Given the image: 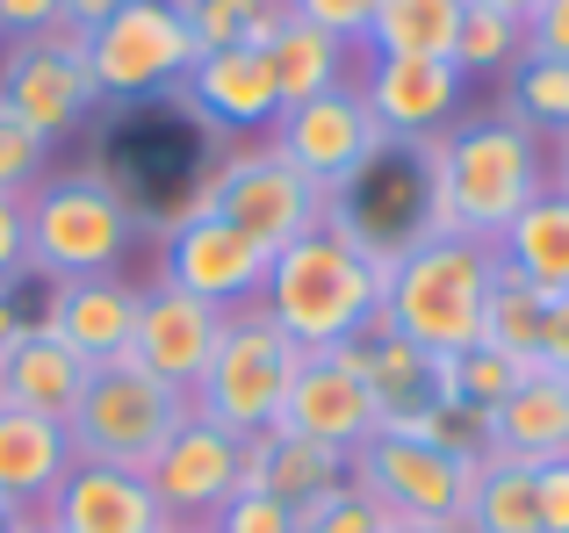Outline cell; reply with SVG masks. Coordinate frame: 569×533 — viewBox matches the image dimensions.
<instances>
[{
  "label": "cell",
  "instance_id": "5b68a950",
  "mask_svg": "<svg viewBox=\"0 0 569 533\" xmlns=\"http://www.w3.org/2000/svg\"><path fill=\"white\" fill-rule=\"evenodd\" d=\"M296 368H303V346L267 318V303L252 310H223V339H217V361L209 375L194 382V419L223 425V433L252 440L281 419V396H289Z\"/></svg>",
  "mask_w": 569,
  "mask_h": 533
},
{
  "label": "cell",
  "instance_id": "bcb514c9",
  "mask_svg": "<svg viewBox=\"0 0 569 533\" xmlns=\"http://www.w3.org/2000/svg\"><path fill=\"white\" fill-rule=\"evenodd\" d=\"M483 8H505V14H519V22H527V14L541 8V0H483Z\"/></svg>",
  "mask_w": 569,
  "mask_h": 533
},
{
  "label": "cell",
  "instance_id": "8992f818",
  "mask_svg": "<svg viewBox=\"0 0 569 533\" xmlns=\"http://www.w3.org/2000/svg\"><path fill=\"white\" fill-rule=\"evenodd\" d=\"M347 483L368 497L382 533H426L432 520L469 505L476 469L461 454H447L440 440H418L403 425H382L368 447L347 454Z\"/></svg>",
  "mask_w": 569,
  "mask_h": 533
},
{
  "label": "cell",
  "instance_id": "c3c4849f",
  "mask_svg": "<svg viewBox=\"0 0 569 533\" xmlns=\"http://www.w3.org/2000/svg\"><path fill=\"white\" fill-rule=\"evenodd\" d=\"M0 533H29V520H0Z\"/></svg>",
  "mask_w": 569,
  "mask_h": 533
},
{
  "label": "cell",
  "instance_id": "2e32d148",
  "mask_svg": "<svg viewBox=\"0 0 569 533\" xmlns=\"http://www.w3.org/2000/svg\"><path fill=\"white\" fill-rule=\"evenodd\" d=\"M43 526L51 533H167L173 512L152 497V483L138 469L72 462L66 483L43 497Z\"/></svg>",
  "mask_w": 569,
  "mask_h": 533
},
{
  "label": "cell",
  "instance_id": "f907efd6",
  "mask_svg": "<svg viewBox=\"0 0 569 533\" xmlns=\"http://www.w3.org/2000/svg\"><path fill=\"white\" fill-rule=\"evenodd\" d=\"M167 533H209V526H188V520H173V526H167Z\"/></svg>",
  "mask_w": 569,
  "mask_h": 533
},
{
  "label": "cell",
  "instance_id": "f6af8a7d",
  "mask_svg": "<svg viewBox=\"0 0 569 533\" xmlns=\"http://www.w3.org/2000/svg\"><path fill=\"white\" fill-rule=\"evenodd\" d=\"M426 533H483V526H476V520H469V512H447V520H432Z\"/></svg>",
  "mask_w": 569,
  "mask_h": 533
},
{
  "label": "cell",
  "instance_id": "f1b7e54d",
  "mask_svg": "<svg viewBox=\"0 0 569 533\" xmlns=\"http://www.w3.org/2000/svg\"><path fill=\"white\" fill-rule=\"evenodd\" d=\"M469 512L483 533H541V505H533V462H512V454H483L469 483Z\"/></svg>",
  "mask_w": 569,
  "mask_h": 533
},
{
  "label": "cell",
  "instance_id": "7c38bea8",
  "mask_svg": "<svg viewBox=\"0 0 569 533\" xmlns=\"http://www.w3.org/2000/svg\"><path fill=\"white\" fill-rule=\"evenodd\" d=\"M274 425L296 433V440H318V447H332V454H353L382 433V411H376V396H368V382L353 375V361L332 346V353H303Z\"/></svg>",
  "mask_w": 569,
  "mask_h": 533
},
{
  "label": "cell",
  "instance_id": "6da1fadb",
  "mask_svg": "<svg viewBox=\"0 0 569 533\" xmlns=\"http://www.w3.org/2000/svg\"><path fill=\"white\" fill-rule=\"evenodd\" d=\"M389 274H397V245H376L353 224L325 217L310 239L274 253L260 303L303 353H332V346H353L382 318Z\"/></svg>",
  "mask_w": 569,
  "mask_h": 533
},
{
  "label": "cell",
  "instance_id": "30bf717a",
  "mask_svg": "<svg viewBox=\"0 0 569 533\" xmlns=\"http://www.w3.org/2000/svg\"><path fill=\"white\" fill-rule=\"evenodd\" d=\"M274 152L289 159V167H303L310 181L339 202L389 152V138H382L376 109L361 101V87L339 80L332 94H310V101H296V109L274 115Z\"/></svg>",
  "mask_w": 569,
  "mask_h": 533
},
{
  "label": "cell",
  "instance_id": "816d5d0a",
  "mask_svg": "<svg viewBox=\"0 0 569 533\" xmlns=\"http://www.w3.org/2000/svg\"><path fill=\"white\" fill-rule=\"evenodd\" d=\"M29 533H51V526H43V520H37V526H29Z\"/></svg>",
  "mask_w": 569,
  "mask_h": 533
},
{
  "label": "cell",
  "instance_id": "f546056e",
  "mask_svg": "<svg viewBox=\"0 0 569 533\" xmlns=\"http://www.w3.org/2000/svg\"><path fill=\"white\" fill-rule=\"evenodd\" d=\"M202 51H267L289 22V0H173Z\"/></svg>",
  "mask_w": 569,
  "mask_h": 533
},
{
  "label": "cell",
  "instance_id": "9a60e30c",
  "mask_svg": "<svg viewBox=\"0 0 569 533\" xmlns=\"http://www.w3.org/2000/svg\"><path fill=\"white\" fill-rule=\"evenodd\" d=\"M238 476H246V440L223 433V425H202V419H188L181 433L159 447V462L144 469L152 497L188 526L209 520L223 497H238Z\"/></svg>",
  "mask_w": 569,
  "mask_h": 533
},
{
  "label": "cell",
  "instance_id": "e0dca14e",
  "mask_svg": "<svg viewBox=\"0 0 569 533\" xmlns=\"http://www.w3.org/2000/svg\"><path fill=\"white\" fill-rule=\"evenodd\" d=\"M361 101L376 109L389 144L447 138V115H455V101H461V66L455 58H376Z\"/></svg>",
  "mask_w": 569,
  "mask_h": 533
},
{
  "label": "cell",
  "instance_id": "603a6c76",
  "mask_svg": "<svg viewBox=\"0 0 569 533\" xmlns=\"http://www.w3.org/2000/svg\"><path fill=\"white\" fill-rule=\"evenodd\" d=\"M347 483V454L318 447V440H296L281 433V425H267V433L246 440V476H238V491H260L274 497V505H310V497L339 491Z\"/></svg>",
  "mask_w": 569,
  "mask_h": 533
},
{
  "label": "cell",
  "instance_id": "ffe728a7",
  "mask_svg": "<svg viewBox=\"0 0 569 533\" xmlns=\"http://www.w3.org/2000/svg\"><path fill=\"white\" fill-rule=\"evenodd\" d=\"M87 375H94V368H87L51 324H22V339L0 353V396L22 404V411H43V419H58V425H66V411L80 404Z\"/></svg>",
  "mask_w": 569,
  "mask_h": 533
},
{
  "label": "cell",
  "instance_id": "ee69618b",
  "mask_svg": "<svg viewBox=\"0 0 569 533\" xmlns=\"http://www.w3.org/2000/svg\"><path fill=\"white\" fill-rule=\"evenodd\" d=\"M22 324H29V318H22V310H14V295L0 289V353H8L14 339H22Z\"/></svg>",
  "mask_w": 569,
  "mask_h": 533
},
{
  "label": "cell",
  "instance_id": "52a82bcc",
  "mask_svg": "<svg viewBox=\"0 0 569 533\" xmlns=\"http://www.w3.org/2000/svg\"><path fill=\"white\" fill-rule=\"evenodd\" d=\"M188 217H223V224H238L260 253H289L296 239H310V231L332 217V195H325L303 167H289L274 144H252V152H231L209 173L202 195L188 202Z\"/></svg>",
  "mask_w": 569,
  "mask_h": 533
},
{
  "label": "cell",
  "instance_id": "836d02e7",
  "mask_svg": "<svg viewBox=\"0 0 569 533\" xmlns=\"http://www.w3.org/2000/svg\"><path fill=\"white\" fill-rule=\"evenodd\" d=\"M43 159H51V138L29 130L14 109H0V195H29V181L43 173Z\"/></svg>",
  "mask_w": 569,
  "mask_h": 533
},
{
  "label": "cell",
  "instance_id": "ba28073f",
  "mask_svg": "<svg viewBox=\"0 0 569 533\" xmlns=\"http://www.w3.org/2000/svg\"><path fill=\"white\" fill-rule=\"evenodd\" d=\"M123 253H130V210L101 173L51 181L29 202V266L37 274H58V281L116 274Z\"/></svg>",
  "mask_w": 569,
  "mask_h": 533
},
{
  "label": "cell",
  "instance_id": "7402d4cb",
  "mask_svg": "<svg viewBox=\"0 0 569 533\" xmlns=\"http://www.w3.org/2000/svg\"><path fill=\"white\" fill-rule=\"evenodd\" d=\"M490 447L512 454V462H562L569 454V382L548 375V368H527L505 390V404L490 411Z\"/></svg>",
  "mask_w": 569,
  "mask_h": 533
},
{
  "label": "cell",
  "instance_id": "9c48e42d",
  "mask_svg": "<svg viewBox=\"0 0 569 533\" xmlns=\"http://www.w3.org/2000/svg\"><path fill=\"white\" fill-rule=\"evenodd\" d=\"M202 58L188 14L173 0H130L101 29H87V66L109 101H144L188 80V66Z\"/></svg>",
  "mask_w": 569,
  "mask_h": 533
},
{
  "label": "cell",
  "instance_id": "681fc988",
  "mask_svg": "<svg viewBox=\"0 0 569 533\" xmlns=\"http://www.w3.org/2000/svg\"><path fill=\"white\" fill-rule=\"evenodd\" d=\"M0 520H29V512H14V505H8V497H0Z\"/></svg>",
  "mask_w": 569,
  "mask_h": 533
},
{
  "label": "cell",
  "instance_id": "3957f363",
  "mask_svg": "<svg viewBox=\"0 0 569 533\" xmlns=\"http://www.w3.org/2000/svg\"><path fill=\"white\" fill-rule=\"evenodd\" d=\"M498 281V245L483 239H411L382 289V324L426 353L483 346V303Z\"/></svg>",
  "mask_w": 569,
  "mask_h": 533
},
{
  "label": "cell",
  "instance_id": "7bdbcfd3",
  "mask_svg": "<svg viewBox=\"0 0 569 533\" xmlns=\"http://www.w3.org/2000/svg\"><path fill=\"white\" fill-rule=\"evenodd\" d=\"M116 8H130V0H66V29H80V37H87V29H101Z\"/></svg>",
  "mask_w": 569,
  "mask_h": 533
},
{
  "label": "cell",
  "instance_id": "d6a6232c",
  "mask_svg": "<svg viewBox=\"0 0 569 533\" xmlns=\"http://www.w3.org/2000/svg\"><path fill=\"white\" fill-rule=\"evenodd\" d=\"M527 375V368H512L505 353L490 346H469V353H440V396L447 404H476V411H498L505 390Z\"/></svg>",
  "mask_w": 569,
  "mask_h": 533
},
{
  "label": "cell",
  "instance_id": "277c9868",
  "mask_svg": "<svg viewBox=\"0 0 569 533\" xmlns=\"http://www.w3.org/2000/svg\"><path fill=\"white\" fill-rule=\"evenodd\" d=\"M194 419V404L181 390H167L159 375H144L138 361H109L87 375L80 404L66 411V440H72V462H109V469H152L159 447Z\"/></svg>",
  "mask_w": 569,
  "mask_h": 533
},
{
  "label": "cell",
  "instance_id": "5bb4252c",
  "mask_svg": "<svg viewBox=\"0 0 569 533\" xmlns=\"http://www.w3.org/2000/svg\"><path fill=\"white\" fill-rule=\"evenodd\" d=\"M267 266H274V253H260V245L238 224H223V217H181V224L167 231V289L202 295V303H217V310L238 303V295H260Z\"/></svg>",
  "mask_w": 569,
  "mask_h": 533
},
{
  "label": "cell",
  "instance_id": "7dc6e473",
  "mask_svg": "<svg viewBox=\"0 0 569 533\" xmlns=\"http://www.w3.org/2000/svg\"><path fill=\"white\" fill-rule=\"evenodd\" d=\"M548 188H562V195H569V138H562V152H556V181H548Z\"/></svg>",
  "mask_w": 569,
  "mask_h": 533
},
{
  "label": "cell",
  "instance_id": "ac0fdd59",
  "mask_svg": "<svg viewBox=\"0 0 569 533\" xmlns=\"http://www.w3.org/2000/svg\"><path fill=\"white\" fill-rule=\"evenodd\" d=\"M353 361V375L368 382V396H376V411H382V425H426L432 411L447 404L440 396V353H426V346H411L403 332H389V324L376 318L353 346H339Z\"/></svg>",
  "mask_w": 569,
  "mask_h": 533
},
{
  "label": "cell",
  "instance_id": "1f68e13d",
  "mask_svg": "<svg viewBox=\"0 0 569 533\" xmlns=\"http://www.w3.org/2000/svg\"><path fill=\"white\" fill-rule=\"evenodd\" d=\"M519 58H527V22H519V14H505V8L469 0L461 37H455V66L461 72H512Z\"/></svg>",
  "mask_w": 569,
  "mask_h": 533
},
{
  "label": "cell",
  "instance_id": "ab89813d",
  "mask_svg": "<svg viewBox=\"0 0 569 533\" xmlns=\"http://www.w3.org/2000/svg\"><path fill=\"white\" fill-rule=\"evenodd\" d=\"M66 22V0H0V37L22 43V37H43V29Z\"/></svg>",
  "mask_w": 569,
  "mask_h": 533
},
{
  "label": "cell",
  "instance_id": "7a4b0ae2",
  "mask_svg": "<svg viewBox=\"0 0 569 533\" xmlns=\"http://www.w3.org/2000/svg\"><path fill=\"white\" fill-rule=\"evenodd\" d=\"M426 159V239H483L498 245L512 231V217L548 188L541 138L512 115L447 130V138L418 144Z\"/></svg>",
  "mask_w": 569,
  "mask_h": 533
},
{
  "label": "cell",
  "instance_id": "484cf974",
  "mask_svg": "<svg viewBox=\"0 0 569 533\" xmlns=\"http://www.w3.org/2000/svg\"><path fill=\"white\" fill-rule=\"evenodd\" d=\"M260 58H267V80H274V101H281V109H296V101L332 94V87H339L347 43L325 37V29H318V22H303V14H289V22H281V37L267 43Z\"/></svg>",
  "mask_w": 569,
  "mask_h": 533
},
{
  "label": "cell",
  "instance_id": "74e56055",
  "mask_svg": "<svg viewBox=\"0 0 569 533\" xmlns=\"http://www.w3.org/2000/svg\"><path fill=\"white\" fill-rule=\"evenodd\" d=\"M29 274V195H0V289Z\"/></svg>",
  "mask_w": 569,
  "mask_h": 533
},
{
  "label": "cell",
  "instance_id": "83f0119b",
  "mask_svg": "<svg viewBox=\"0 0 569 533\" xmlns=\"http://www.w3.org/2000/svg\"><path fill=\"white\" fill-rule=\"evenodd\" d=\"M461 14H469V0H382L376 29H368V51L376 58H455Z\"/></svg>",
  "mask_w": 569,
  "mask_h": 533
},
{
  "label": "cell",
  "instance_id": "e575fe53",
  "mask_svg": "<svg viewBox=\"0 0 569 533\" xmlns=\"http://www.w3.org/2000/svg\"><path fill=\"white\" fill-rule=\"evenodd\" d=\"M296 533H382V526H376V512H368V497L353 491V483H339V491L296 505Z\"/></svg>",
  "mask_w": 569,
  "mask_h": 533
},
{
  "label": "cell",
  "instance_id": "44dd1931",
  "mask_svg": "<svg viewBox=\"0 0 569 533\" xmlns=\"http://www.w3.org/2000/svg\"><path fill=\"white\" fill-rule=\"evenodd\" d=\"M66 469H72L66 425L0 396V497H8L14 512H29V505H43V497L66 483Z\"/></svg>",
  "mask_w": 569,
  "mask_h": 533
},
{
  "label": "cell",
  "instance_id": "cb8c5ba5",
  "mask_svg": "<svg viewBox=\"0 0 569 533\" xmlns=\"http://www.w3.org/2000/svg\"><path fill=\"white\" fill-rule=\"evenodd\" d=\"M188 94L209 123H231V130H252V123H274L281 115L260 51H202L188 66Z\"/></svg>",
  "mask_w": 569,
  "mask_h": 533
},
{
  "label": "cell",
  "instance_id": "4316f807",
  "mask_svg": "<svg viewBox=\"0 0 569 533\" xmlns=\"http://www.w3.org/2000/svg\"><path fill=\"white\" fill-rule=\"evenodd\" d=\"M541 318H548V289L498 260V281H490L483 303V346L505 353L512 368H541Z\"/></svg>",
  "mask_w": 569,
  "mask_h": 533
},
{
  "label": "cell",
  "instance_id": "4fadbf2b",
  "mask_svg": "<svg viewBox=\"0 0 569 533\" xmlns=\"http://www.w3.org/2000/svg\"><path fill=\"white\" fill-rule=\"evenodd\" d=\"M217 339H223V310L202 303V295H181L159 281L152 295H138V332H130V361L144 375H159L167 390L194 396V382L209 375L217 361Z\"/></svg>",
  "mask_w": 569,
  "mask_h": 533
},
{
  "label": "cell",
  "instance_id": "d4e9b609",
  "mask_svg": "<svg viewBox=\"0 0 569 533\" xmlns=\"http://www.w3.org/2000/svg\"><path fill=\"white\" fill-rule=\"evenodd\" d=\"M498 260L519 266L527 281H541L548 295L569 289V195L562 188H541V195L512 217V231L498 239Z\"/></svg>",
  "mask_w": 569,
  "mask_h": 533
},
{
  "label": "cell",
  "instance_id": "d590c367",
  "mask_svg": "<svg viewBox=\"0 0 569 533\" xmlns=\"http://www.w3.org/2000/svg\"><path fill=\"white\" fill-rule=\"evenodd\" d=\"M209 533H296V512L274 505V497H260V491H238L209 512Z\"/></svg>",
  "mask_w": 569,
  "mask_h": 533
},
{
  "label": "cell",
  "instance_id": "f35d334b",
  "mask_svg": "<svg viewBox=\"0 0 569 533\" xmlns=\"http://www.w3.org/2000/svg\"><path fill=\"white\" fill-rule=\"evenodd\" d=\"M533 505H541V533H569V454L533 462Z\"/></svg>",
  "mask_w": 569,
  "mask_h": 533
},
{
  "label": "cell",
  "instance_id": "b9f144b4",
  "mask_svg": "<svg viewBox=\"0 0 569 533\" xmlns=\"http://www.w3.org/2000/svg\"><path fill=\"white\" fill-rule=\"evenodd\" d=\"M541 368L569 382V289L548 295V318H541Z\"/></svg>",
  "mask_w": 569,
  "mask_h": 533
},
{
  "label": "cell",
  "instance_id": "d6986e66",
  "mask_svg": "<svg viewBox=\"0 0 569 533\" xmlns=\"http://www.w3.org/2000/svg\"><path fill=\"white\" fill-rule=\"evenodd\" d=\"M51 324L87 368H109L130 353V332H138V289L116 274H80V281H58L51 295Z\"/></svg>",
  "mask_w": 569,
  "mask_h": 533
},
{
  "label": "cell",
  "instance_id": "8d00e7d4",
  "mask_svg": "<svg viewBox=\"0 0 569 533\" xmlns=\"http://www.w3.org/2000/svg\"><path fill=\"white\" fill-rule=\"evenodd\" d=\"M289 8L303 14V22H318L325 37H339V43H368L382 0H289Z\"/></svg>",
  "mask_w": 569,
  "mask_h": 533
},
{
  "label": "cell",
  "instance_id": "8fae6325",
  "mask_svg": "<svg viewBox=\"0 0 569 533\" xmlns=\"http://www.w3.org/2000/svg\"><path fill=\"white\" fill-rule=\"evenodd\" d=\"M94 101H101V87H94V66H87L80 29L58 22V29H43V37L8 43V58H0V109H14L29 130L58 138V130H72Z\"/></svg>",
  "mask_w": 569,
  "mask_h": 533
},
{
  "label": "cell",
  "instance_id": "4dcf8cb0",
  "mask_svg": "<svg viewBox=\"0 0 569 533\" xmlns=\"http://www.w3.org/2000/svg\"><path fill=\"white\" fill-rule=\"evenodd\" d=\"M505 115L527 123L533 138H569V66L562 58H541L527 51L512 72H505Z\"/></svg>",
  "mask_w": 569,
  "mask_h": 533
},
{
  "label": "cell",
  "instance_id": "60d3db41",
  "mask_svg": "<svg viewBox=\"0 0 569 533\" xmlns=\"http://www.w3.org/2000/svg\"><path fill=\"white\" fill-rule=\"evenodd\" d=\"M527 51L562 58L569 66V0H541V8L527 14Z\"/></svg>",
  "mask_w": 569,
  "mask_h": 533
}]
</instances>
